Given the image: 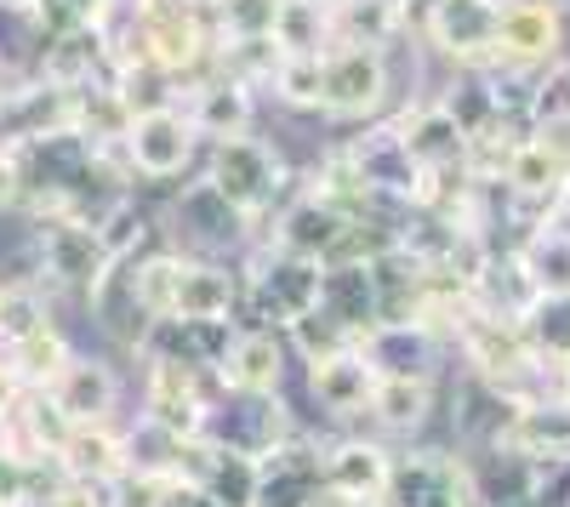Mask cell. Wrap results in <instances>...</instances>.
<instances>
[{
	"instance_id": "4fadbf2b",
	"label": "cell",
	"mask_w": 570,
	"mask_h": 507,
	"mask_svg": "<svg viewBox=\"0 0 570 507\" xmlns=\"http://www.w3.org/2000/svg\"><path fill=\"white\" fill-rule=\"evenodd\" d=\"M212 189L228 200V206H240L252 211L263 195H268V155L252 149V143H228L217 155V177H212Z\"/></svg>"
},
{
	"instance_id": "8992f818",
	"label": "cell",
	"mask_w": 570,
	"mask_h": 507,
	"mask_svg": "<svg viewBox=\"0 0 570 507\" xmlns=\"http://www.w3.org/2000/svg\"><path fill=\"white\" fill-rule=\"evenodd\" d=\"M497 445H508L525 463H542V456H570V399L559 405H519L513 422L497 428Z\"/></svg>"
},
{
	"instance_id": "9a60e30c",
	"label": "cell",
	"mask_w": 570,
	"mask_h": 507,
	"mask_svg": "<svg viewBox=\"0 0 570 507\" xmlns=\"http://www.w3.org/2000/svg\"><path fill=\"white\" fill-rule=\"evenodd\" d=\"M343 240V211H331V206H303L285 217L279 228V246L292 251V257H320Z\"/></svg>"
},
{
	"instance_id": "5bb4252c",
	"label": "cell",
	"mask_w": 570,
	"mask_h": 507,
	"mask_svg": "<svg viewBox=\"0 0 570 507\" xmlns=\"http://www.w3.org/2000/svg\"><path fill=\"white\" fill-rule=\"evenodd\" d=\"M69 359H75L69 337L52 326V319H46L40 331H29L23 342H12V377H18V382H35V388H52Z\"/></svg>"
},
{
	"instance_id": "d6986e66",
	"label": "cell",
	"mask_w": 570,
	"mask_h": 507,
	"mask_svg": "<svg viewBox=\"0 0 570 507\" xmlns=\"http://www.w3.org/2000/svg\"><path fill=\"white\" fill-rule=\"evenodd\" d=\"M18 182H23L18 160H12V155H0V206H12V200H18Z\"/></svg>"
},
{
	"instance_id": "9c48e42d",
	"label": "cell",
	"mask_w": 570,
	"mask_h": 507,
	"mask_svg": "<svg viewBox=\"0 0 570 507\" xmlns=\"http://www.w3.org/2000/svg\"><path fill=\"white\" fill-rule=\"evenodd\" d=\"M320 280H325L320 257H292V251H285L268 274H257V297L274 302V326H292L297 314L320 308Z\"/></svg>"
},
{
	"instance_id": "ffe728a7",
	"label": "cell",
	"mask_w": 570,
	"mask_h": 507,
	"mask_svg": "<svg viewBox=\"0 0 570 507\" xmlns=\"http://www.w3.org/2000/svg\"><path fill=\"white\" fill-rule=\"evenodd\" d=\"M559 382H564V394H570V354H559Z\"/></svg>"
},
{
	"instance_id": "30bf717a",
	"label": "cell",
	"mask_w": 570,
	"mask_h": 507,
	"mask_svg": "<svg viewBox=\"0 0 570 507\" xmlns=\"http://www.w3.org/2000/svg\"><path fill=\"white\" fill-rule=\"evenodd\" d=\"M365 410L389 434H411V428L428 422V410H434V382H428V377H376Z\"/></svg>"
},
{
	"instance_id": "6da1fadb",
	"label": "cell",
	"mask_w": 570,
	"mask_h": 507,
	"mask_svg": "<svg viewBox=\"0 0 570 507\" xmlns=\"http://www.w3.org/2000/svg\"><path fill=\"white\" fill-rule=\"evenodd\" d=\"M40 274L75 286V291H98V280L109 274V257L98 246V228H80V222H46L40 228Z\"/></svg>"
},
{
	"instance_id": "e0dca14e",
	"label": "cell",
	"mask_w": 570,
	"mask_h": 507,
	"mask_svg": "<svg viewBox=\"0 0 570 507\" xmlns=\"http://www.w3.org/2000/svg\"><path fill=\"white\" fill-rule=\"evenodd\" d=\"M46 326V302L29 291V286H7V297H0V342H23L29 331Z\"/></svg>"
},
{
	"instance_id": "52a82bcc",
	"label": "cell",
	"mask_w": 570,
	"mask_h": 507,
	"mask_svg": "<svg viewBox=\"0 0 570 507\" xmlns=\"http://www.w3.org/2000/svg\"><path fill=\"white\" fill-rule=\"evenodd\" d=\"M58 463L69 468V479L115 485L131 468V456H126V439L109 422H75L69 439H63V450H58Z\"/></svg>"
},
{
	"instance_id": "ba28073f",
	"label": "cell",
	"mask_w": 570,
	"mask_h": 507,
	"mask_svg": "<svg viewBox=\"0 0 570 507\" xmlns=\"http://www.w3.org/2000/svg\"><path fill=\"white\" fill-rule=\"evenodd\" d=\"M389 501L383 507H468L480 501L473 490H462V474L451 463H400L389 474Z\"/></svg>"
},
{
	"instance_id": "2e32d148",
	"label": "cell",
	"mask_w": 570,
	"mask_h": 507,
	"mask_svg": "<svg viewBox=\"0 0 570 507\" xmlns=\"http://www.w3.org/2000/svg\"><path fill=\"white\" fill-rule=\"evenodd\" d=\"M320 86L331 91L337 109H365V103H376V91H383V69H376V58H365V52H348L343 63L325 69Z\"/></svg>"
},
{
	"instance_id": "7a4b0ae2",
	"label": "cell",
	"mask_w": 570,
	"mask_h": 507,
	"mask_svg": "<svg viewBox=\"0 0 570 507\" xmlns=\"http://www.w3.org/2000/svg\"><path fill=\"white\" fill-rule=\"evenodd\" d=\"M371 388H376V365L365 359V348H343L308 365V394L331 417H360L371 405Z\"/></svg>"
},
{
	"instance_id": "7c38bea8",
	"label": "cell",
	"mask_w": 570,
	"mask_h": 507,
	"mask_svg": "<svg viewBox=\"0 0 570 507\" xmlns=\"http://www.w3.org/2000/svg\"><path fill=\"white\" fill-rule=\"evenodd\" d=\"M131 160H137L142 177H171V171H183V160H188V131H183V120H171V115L137 120V131H131Z\"/></svg>"
},
{
	"instance_id": "8fae6325",
	"label": "cell",
	"mask_w": 570,
	"mask_h": 507,
	"mask_svg": "<svg viewBox=\"0 0 570 507\" xmlns=\"http://www.w3.org/2000/svg\"><path fill=\"white\" fill-rule=\"evenodd\" d=\"M234 297H240V286H234L228 268H177V297H171V314L177 319H228Z\"/></svg>"
},
{
	"instance_id": "3957f363",
	"label": "cell",
	"mask_w": 570,
	"mask_h": 507,
	"mask_svg": "<svg viewBox=\"0 0 570 507\" xmlns=\"http://www.w3.org/2000/svg\"><path fill=\"white\" fill-rule=\"evenodd\" d=\"M46 394L58 399V410H63L69 422H109V410H115V399H120V377L109 371L104 359L75 354Z\"/></svg>"
},
{
	"instance_id": "ac0fdd59",
	"label": "cell",
	"mask_w": 570,
	"mask_h": 507,
	"mask_svg": "<svg viewBox=\"0 0 570 507\" xmlns=\"http://www.w3.org/2000/svg\"><path fill=\"white\" fill-rule=\"evenodd\" d=\"M422 137H462V126H456V115H434L422 126ZM411 149V160H445V155H456L451 143H405Z\"/></svg>"
},
{
	"instance_id": "5b68a950",
	"label": "cell",
	"mask_w": 570,
	"mask_h": 507,
	"mask_svg": "<svg viewBox=\"0 0 570 507\" xmlns=\"http://www.w3.org/2000/svg\"><path fill=\"white\" fill-rule=\"evenodd\" d=\"M279 371H285V348L268 337V331H240L228 342L217 377L240 394V399H274L279 388Z\"/></svg>"
},
{
	"instance_id": "44dd1931",
	"label": "cell",
	"mask_w": 570,
	"mask_h": 507,
	"mask_svg": "<svg viewBox=\"0 0 570 507\" xmlns=\"http://www.w3.org/2000/svg\"><path fill=\"white\" fill-rule=\"evenodd\" d=\"M0 297H7V286H0Z\"/></svg>"
},
{
	"instance_id": "277c9868",
	"label": "cell",
	"mask_w": 570,
	"mask_h": 507,
	"mask_svg": "<svg viewBox=\"0 0 570 507\" xmlns=\"http://www.w3.org/2000/svg\"><path fill=\"white\" fill-rule=\"evenodd\" d=\"M389 474H394V463H389V450L376 445V439H343L337 450L325 456V490L331 496H348V501H376L389 490Z\"/></svg>"
}]
</instances>
